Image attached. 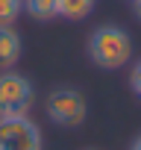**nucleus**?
<instances>
[{"label": "nucleus", "mask_w": 141, "mask_h": 150, "mask_svg": "<svg viewBox=\"0 0 141 150\" xmlns=\"http://www.w3.org/2000/svg\"><path fill=\"white\" fill-rule=\"evenodd\" d=\"M88 59L103 71H118L132 59V38L123 27L103 24L88 35Z\"/></svg>", "instance_id": "nucleus-1"}, {"label": "nucleus", "mask_w": 141, "mask_h": 150, "mask_svg": "<svg viewBox=\"0 0 141 150\" xmlns=\"http://www.w3.org/2000/svg\"><path fill=\"white\" fill-rule=\"evenodd\" d=\"M32 83L24 77V74L15 71H3L0 74V118H18L27 115L32 106Z\"/></svg>", "instance_id": "nucleus-2"}, {"label": "nucleus", "mask_w": 141, "mask_h": 150, "mask_svg": "<svg viewBox=\"0 0 141 150\" xmlns=\"http://www.w3.org/2000/svg\"><path fill=\"white\" fill-rule=\"evenodd\" d=\"M47 118L59 127H80L88 115V103L82 97V91L77 88H56L47 94Z\"/></svg>", "instance_id": "nucleus-3"}, {"label": "nucleus", "mask_w": 141, "mask_h": 150, "mask_svg": "<svg viewBox=\"0 0 141 150\" xmlns=\"http://www.w3.org/2000/svg\"><path fill=\"white\" fill-rule=\"evenodd\" d=\"M41 129L27 118H0V150H41Z\"/></svg>", "instance_id": "nucleus-4"}, {"label": "nucleus", "mask_w": 141, "mask_h": 150, "mask_svg": "<svg viewBox=\"0 0 141 150\" xmlns=\"http://www.w3.org/2000/svg\"><path fill=\"white\" fill-rule=\"evenodd\" d=\"M18 59H21V35L12 27L0 24V71H9Z\"/></svg>", "instance_id": "nucleus-5"}, {"label": "nucleus", "mask_w": 141, "mask_h": 150, "mask_svg": "<svg viewBox=\"0 0 141 150\" xmlns=\"http://www.w3.org/2000/svg\"><path fill=\"white\" fill-rule=\"evenodd\" d=\"M97 0H56V9H59V18L65 21H82L91 15Z\"/></svg>", "instance_id": "nucleus-6"}, {"label": "nucleus", "mask_w": 141, "mask_h": 150, "mask_svg": "<svg viewBox=\"0 0 141 150\" xmlns=\"http://www.w3.org/2000/svg\"><path fill=\"white\" fill-rule=\"evenodd\" d=\"M27 12L35 21H53V18H59L56 0H27Z\"/></svg>", "instance_id": "nucleus-7"}, {"label": "nucleus", "mask_w": 141, "mask_h": 150, "mask_svg": "<svg viewBox=\"0 0 141 150\" xmlns=\"http://www.w3.org/2000/svg\"><path fill=\"white\" fill-rule=\"evenodd\" d=\"M24 9V0H0V24L12 27V21L21 15Z\"/></svg>", "instance_id": "nucleus-8"}, {"label": "nucleus", "mask_w": 141, "mask_h": 150, "mask_svg": "<svg viewBox=\"0 0 141 150\" xmlns=\"http://www.w3.org/2000/svg\"><path fill=\"white\" fill-rule=\"evenodd\" d=\"M129 86H132V91H135V97L141 100V59L132 65V71H129Z\"/></svg>", "instance_id": "nucleus-9"}, {"label": "nucleus", "mask_w": 141, "mask_h": 150, "mask_svg": "<svg viewBox=\"0 0 141 150\" xmlns=\"http://www.w3.org/2000/svg\"><path fill=\"white\" fill-rule=\"evenodd\" d=\"M129 150H141V135H135V141L129 144Z\"/></svg>", "instance_id": "nucleus-10"}, {"label": "nucleus", "mask_w": 141, "mask_h": 150, "mask_svg": "<svg viewBox=\"0 0 141 150\" xmlns=\"http://www.w3.org/2000/svg\"><path fill=\"white\" fill-rule=\"evenodd\" d=\"M135 15H138V21H141V0H135Z\"/></svg>", "instance_id": "nucleus-11"}]
</instances>
